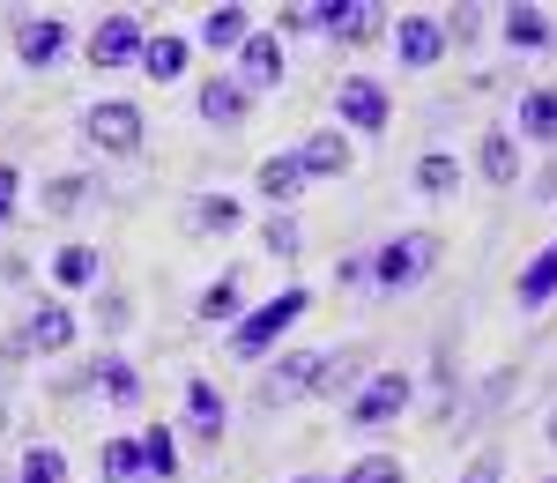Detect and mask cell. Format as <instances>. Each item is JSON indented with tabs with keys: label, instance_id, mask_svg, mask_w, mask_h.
I'll return each mask as SVG.
<instances>
[{
	"label": "cell",
	"instance_id": "22",
	"mask_svg": "<svg viewBox=\"0 0 557 483\" xmlns=\"http://www.w3.org/2000/svg\"><path fill=\"white\" fill-rule=\"evenodd\" d=\"M475 149H483V178H491V186H513V178H520L513 134H483V141H475Z\"/></svg>",
	"mask_w": 557,
	"mask_h": 483
},
{
	"label": "cell",
	"instance_id": "4",
	"mask_svg": "<svg viewBox=\"0 0 557 483\" xmlns=\"http://www.w3.org/2000/svg\"><path fill=\"white\" fill-rule=\"evenodd\" d=\"M401 409H409V372H372L364 395H349V424L372 432V424H394Z\"/></svg>",
	"mask_w": 557,
	"mask_h": 483
},
{
	"label": "cell",
	"instance_id": "13",
	"mask_svg": "<svg viewBox=\"0 0 557 483\" xmlns=\"http://www.w3.org/2000/svg\"><path fill=\"white\" fill-rule=\"evenodd\" d=\"M550 298H557V238L528 261V275H520V306H528V312H543Z\"/></svg>",
	"mask_w": 557,
	"mask_h": 483
},
{
	"label": "cell",
	"instance_id": "14",
	"mask_svg": "<svg viewBox=\"0 0 557 483\" xmlns=\"http://www.w3.org/2000/svg\"><path fill=\"white\" fill-rule=\"evenodd\" d=\"M104 483H157L141 439H104Z\"/></svg>",
	"mask_w": 557,
	"mask_h": 483
},
{
	"label": "cell",
	"instance_id": "9",
	"mask_svg": "<svg viewBox=\"0 0 557 483\" xmlns=\"http://www.w3.org/2000/svg\"><path fill=\"white\" fill-rule=\"evenodd\" d=\"M312 23H327L335 38H349V45H364L372 30H380L386 15L372 8V0H335V8H312Z\"/></svg>",
	"mask_w": 557,
	"mask_h": 483
},
{
	"label": "cell",
	"instance_id": "2",
	"mask_svg": "<svg viewBox=\"0 0 557 483\" xmlns=\"http://www.w3.org/2000/svg\"><path fill=\"white\" fill-rule=\"evenodd\" d=\"M298 320H305V290H283V298H268L260 312H246V320L231 327V350H238V357L275 350V343H283V327H298Z\"/></svg>",
	"mask_w": 557,
	"mask_h": 483
},
{
	"label": "cell",
	"instance_id": "16",
	"mask_svg": "<svg viewBox=\"0 0 557 483\" xmlns=\"http://www.w3.org/2000/svg\"><path fill=\"white\" fill-rule=\"evenodd\" d=\"M506 45L513 52H543L550 45V15L543 8H506Z\"/></svg>",
	"mask_w": 557,
	"mask_h": 483
},
{
	"label": "cell",
	"instance_id": "17",
	"mask_svg": "<svg viewBox=\"0 0 557 483\" xmlns=\"http://www.w3.org/2000/svg\"><path fill=\"white\" fill-rule=\"evenodd\" d=\"M253 38V15L246 8H215L209 23H201V45H215V52H231V45H246Z\"/></svg>",
	"mask_w": 557,
	"mask_h": 483
},
{
	"label": "cell",
	"instance_id": "15",
	"mask_svg": "<svg viewBox=\"0 0 557 483\" xmlns=\"http://www.w3.org/2000/svg\"><path fill=\"white\" fill-rule=\"evenodd\" d=\"M298 186H305L298 149H290V157H268V164H260V194H268V201H283V209H290V201H298Z\"/></svg>",
	"mask_w": 557,
	"mask_h": 483
},
{
	"label": "cell",
	"instance_id": "36",
	"mask_svg": "<svg viewBox=\"0 0 557 483\" xmlns=\"http://www.w3.org/2000/svg\"><path fill=\"white\" fill-rule=\"evenodd\" d=\"M550 446H557V409H550Z\"/></svg>",
	"mask_w": 557,
	"mask_h": 483
},
{
	"label": "cell",
	"instance_id": "30",
	"mask_svg": "<svg viewBox=\"0 0 557 483\" xmlns=\"http://www.w3.org/2000/svg\"><path fill=\"white\" fill-rule=\"evenodd\" d=\"M343 483H409V476H401V461H394V454H364Z\"/></svg>",
	"mask_w": 557,
	"mask_h": 483
},
{
	"label": "cell",
	"instance_id": "7",
	"mask_svg": "<svg viewBox=\"0 0 557 483\" xmlns=\"http://www.w3.org/2000/svg\"><path fill=\"white\" fill-rule=\"evenodd\" d=\"M67 52V23L60 15H30V23H15V60L23 67H52Z\"/></svg>",
	"mask_w": 557,
	"mask_h": 483
},
{
	"label": "cell",
	"instance_id": "34",
	"mask_svg": "<svg viewBox=\"0 0 557 483\" xmlns=\"http://www.w3.org/2000/svg\"><path fill=\"white\" fill-rule=\"evenodd\" d=\"M268 246H275V253H298V231H290V216L268 223Z\"/></svg>",
	"mask_w": 557,
	"mask_h": 483
},
{
	"label": "cell",
	"instance_id": "11",
	"mask_svg": "<svg viewBox=\"0 0 557 483\" xmlns=\"http://www.w3.org/2000/svg\"><path fill=\"white\" fill-rule=\"evenodd\" d=\"M298 164H305V178H335V172H349V141L335 127L312 134V141H298Z\"/></svg>",
	"mask_w": 557,
	"mask_h": 483
},
{
	"label": "cell",
	"instance_id": "38",
	"mask_svg": "<svg viewBox=\"0 0 557 483\" xmlns=\"http://www.w3.org/2000/svg\"><path fill=\"white\" fill-rule=\"evenodd\" d=\"M550 483H557V476H550Z\"/></svg>",
	"mask_w": 557,
	"mask_h": 483
},
{
	"label": "cell",
	"instance_id": "1",
	"mask_svg": "<svg viewBox=\"0 0 557 483\" xmlns=\"http://www.w3.org/2000/svg\"><path fill=\"white\" fill-rule=\"evenodd\" d=\"M431 268H438V238H431V231H401L394 246H380L372 283H380V290H417Z\"/></svg>",
	"mask_w": 557,
	"mask_h": 483
},
{
	"label": "cell",
	"instance_id": "21",
	"mask_svg": "<svg viewBox=\"0 0 557 483\" xmlns=\"http://www.w3.org/2000/svg\"><path fill=\"white\" fill-rule=\"evenodd\" d=\"M520 134H528V141H557V89H528V104H520Z\"/></svg>",
	"mask_w": 557,
	"mask_h": 483
},
{
	"label": "cell",
	"instance_id": "18",
	"mask_svg": "<svg viewBox=\"0 0 557 483\" xmlns=\"http://www.w3.org/2000/svg\"><path fill=\"white\" fill-rule=\"evenodd\" d=\"M201 120H209V127H238V120H246V89L238 83H209L201 89Z\"/></svg>",
	"mask_w": 557,
	"mask_h": 483
},
{
	"label": "cell",
	"instance_id": "20",
	"mask_svg": "<svg viewBox=\"0 0 557 483\" xmlns=\"http://www.w3.org/2000/svg\"><path fill=\"white\" fill-rule=\"evenodd\" d=\"M283 75V38L275 30H253L246 38V83H275Z\"/></svg>",
	"mask_w": 557,
	"mask_h": 483
},
{
	"label": "cell",
	"instance_id": "37",
	"mask_svg": "<svg viewBox=\"0 0 557 483\" xmlns=\"http://www.w3.org/2000/svg\"><path fill=\"white\" fill-rule=\"evenodd\" d=\"M298 483H312V476H298Z\"/></svg>",
	"mask_w": 557,
	"mask_h": 483
},
{
	"label": "cell",
	"instance_id": "26",
	"mask_svg": "<svg viewBox=\"0 0 557 483\" xmlns=\"http://www.w3.org/2000/svg\"><path fill=\"white\" fill-rule=\"evenodd\" d=\"M141 454H149V476H178V439H172V424H157V432H141Z\"/></svg>",
	"mask_w": 557,
	"mask_h": 483
},
{
	"label": "cell",
	"instance_id": "8",
	"mask_svg": "<svg viewBox=\"0 0 557 483\" xmlns=\"http://www.w3.org/2000/svg\"><path fill=\"white\" fill-rule=\"evenodd\" d=\"M394 52H401V67H431V60L446 52V23H438V15H401Z\"/></svg>",
	"mask_w": 557,
	"mask_h": 483
},
{
	"label": "cell",
	"instance_id": "25",
	"mask_svg": "<svg viewBox=\"0 0 557 483\" xmlns=\"http://www.w3.org/2000/svg\"><path fill=\"white\" fill-rule=\"evenodd\" d=\"M52 275H60L67 290H83V283H97V253H89V246H60V253H52Z\"/></svg>",
	"mask_w": 557,
	"mask_h": 483
},
{
	"label": "cell",
	"instance_id": "24",
	"mask_svg": "<svg viewBox=\"0 0 557 483\" xmlns=\"http://www.w3.org/2000/svg\"><path fill=\"white\" fill-rule=\"evenodd\" d=\"M186 209H194V231H238V201H231V194H194V201H186Z\"/></svg>",
	"mask_w": 557,
	"mask_h": 483
},
{
	"label": "cell",
	"instance_id": "29",
	"mask_svg": "<svg viewBox=\"0 0 557 483\" xmlns=\"http://www.w3.org/2000/svg\"><path fill=\"white\" fill-rule=\"evenodd\" d=\"M97 387H104L112 401H134V395H141V380H134L127 357H104V364H97Z\"/></svg>",
	"mask_w": 557,
	"mask_h": 483
},
{
	"label": "cell",
	"instance_id": "3",
	"mask_svg": "<svg viewBox=\"0 0 557 483\" xmlns=\"http://www.w3.org/2000/svg\"><path fill=\"white\" fill-rule=\"evenodd\" d=\"M141 45H149V30H141L134 15H104V23L89 30V67H97V75H112V67L141 60Z\"/></svg>",
	"mask_w": 557,
	"mask_h": 483
},
{
	"label": "cell",
	"instance_id": "28",
	"mask_svg": "<svg viewBox=\"0 0 557 483\" xmlns=\"http://www.w3.org/2000/svg\"><path fill=\"white\" fill-rule=\"evenodd\" d=\"M357 372H364V350H349V357H320V387H312V395H343Z\"/></svg>",
	"mask_w": 557,
	"mask_h": 483
},
{
	"label": "cell",
	"instance_id": "19",
	"mask_svg": "<svg viewBox=\"0 0 557 483\" xmlns=\"http://www.w3.org/2000/svg\"><path fill=\"white\" fill-rule=\"evenodd\" d=\"M141 67H149L157 83H178V75H186V38H172V30L149 38V45H141Z\"/></svg>",
	"mask_w": 557,
	"mask_h": 483
},
{
	"label": "cell",
	"instance_id": "12",
	"mask_svg": "<svg viewBox=\"0 0 557 483\" xmlns=\"http://www.w3.org/2000/svg\"><path fill=\"white\" fill-rule=\"evenodd\" d=\"M186 417H194L201 439H223V424H231V409H223V395H215L209 380H186Z\"/></svg>",
	"mask_w": 557,
	"mask_h": 483
},
{
	"label": "cell",
	"instance_id": "23",
	"mask_svg": "<svg viewBox=\"0 0 557 483\" xmlns=\"http://www.w3.org/2000/svg\"><path fill=\"white\" fill-rule=\"evenodd\" d=\"M30 343H38V350H67V343H75V312H67V306H38Z\"/></svg>",
	"mask_w": 557,
	"mask_h": 483
},
{
	"label": "cell",
	"instance_id": "32",
	"mask_svg": "<svg viewBox=\"0 0 557 483\" xmlns=\"http://www.w3.org/2000/svg\"><path fill=\"white\" fill-rule=\"evenodd\" d=\"M454 178H461V164H454V157H424V164H417V186H424V194H446Z\"/></svg>",
	"mask_w": 557,
	"mask_h": 483
},
{
	"label": "cell",
	"instance_id": "5",
	"mask_svg": "<svg viewBox=\"0 0 557 483\" xmlns=\"http://www.w3.org/2000/svg\"><path fill=\"white\" fill-rule=\"evenodd\" d=\"M89 141H97V149H112V157H134V149H141V112H134V104H120V97H112V104H89Z\"/></svg>",
	"mask_w": 557,
	"mask_h": 483
},
{
	"label": "cell",
	"instance_id": "10",
	"mask_svg": "<svg viewBox=\"0 0 557 483\" xmlns=\"http://www.w3.org/2000/svg\"><path fill=\"white\" fill-rule=\"evenodd\" d=\"M312 387H320V357L312 350H290L268 372V401H298V395H312Z\"/></svg>",
	"mask_w": 557,
	"mask_h": 483
},
{
	"label": "cell",
	"instance_id": "27",
	"mask_svg": "<svg viewBox=\"0 0 557 483\" xmlns=\"http://www.w3.org/2000/svg\"><path fill=\"white\" fill-rule=\"evenodd\" d=\"M23 483H67V454L60 446H23Z\"/></svg>",
	"mask_w": 557,
	"mask_h": 483
},
{
	"label": "cell",
	"instance_id": "35",
	"mask_svg": "<svg viewBox=\"0 0 557 483\" xmlns=\"http://www.w3.org/2000/svg\"><path fill=\"white\" fill-rule=\"evenodd\" d=\"M15 216V164H0V223Z\"/></svg>",
	"mask_w": 557,
	"mask_h": 483
},
{
	"label": "cell",
	"instance_id": "33",
	"mask_svg": "<svg viewBox=\"0 0 557 483\" xmlns=\"http://www.w3.org/2000/svg\"><path fill=\"white\" fill-rule=\"evenodd\" d=\"M498 476H506V454H475V469L461 483H498Z\"/></svg>",
	"mask_w": 557,
	"mask_h": 483
},
{
	"label": "cell",
	"instance_id": "6",
	"mask_svg": "<svg viewBox=\"0 0 557 483\" xmlns=\"http://www.w3.org/2000/svg\"><path fill=\"white\" fill-rule=\"evenodd\" d=\"M335 112H343V127L380 134V127H386V89L372 83V75H349V83L335 89Z\"/></svg>",
	"mask_w": 557,
	"mask_h": 483
},
{
	"label": "cell",
	"instance_id": "31",
	"mask_svg": "<svg viewBox=\"0 0 557 483\" xmlns=\"http://www.w3.org/2000/svg\"><path fill=\"white\" fill-rule=\"evenodd\" d=\"M201 320H238V283H231V275L201 290Z\"/></svg>",
	"mask_w": 557,
	"mask_h": 483
}]
</instances>
